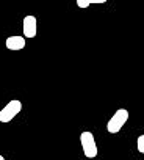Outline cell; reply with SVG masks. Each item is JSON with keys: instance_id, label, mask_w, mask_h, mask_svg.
Instances as JSON below:
<instances>
[{"instance_id": "cell-1", "label": "cell", "mask_w": 144, "mask_h": 160, "mask_svg": "<svg viewBox=\"0 0 144 160\" xmlns=\"http://www.w3.org/2000/svg\"><path fill=\"white\" fill-rule=\"evenodd\" d=\"M128 121V110L127 108H119L114 112V115L108 119L107 122V130L110 133H118L124 126L125 122Z\"/></svg>"}, {"instance_id": "cell-2", "label": "cell", "mask_w": 144, "mask_h": 160, "mask_svg": "<svg viewBox=\"0 0 144 160\" xmlns=\"http://www.w3.org/2000/svg\"><path fill=\"white\" fill-rule=\"evenodd\" d=\"M21 112H22V102L19 99L10 101L2 110H0V122L7 124V122L13 121Z\"/></svg>"}, {"instance_id": "cell-3", "label": "cell", "mask_w": 144, "mask_h": 160, "mask_svg": "<svg viewBox=\"0 0 144 160\" xmlns=\"http://www.w3.org/2000/svg\"><path fill=\"white\" fill-rule=\"evenodd\" d=\"M80 143H82L83 154L88 158H94L97 155V143H96V138H94L93 132H89V130L82 132L80 133Z\"/></svg>"}, {"instance_id": "cell-4", "label": "cell", "mask_w": 144, "mask_h": 160, "mask_svg": "<svg viewBox=\"0 0 144 160\" xmlns=\"http://www.w3.org/2000/svg\"><path fill=\"white\" fill-rule=\"evenodd\" d=\"M22 33L25 38H35L38 33V21L35 16L28 14L22 21Z\"/></svg>"}, {"instance_id": "cell-5", "label": "cell", "mask_w": 144, "mask_h": 160, "mask_svg": "<svg viewBox=\"0 0 144 160\" xmlns=\"http://www.w3.org/2000/svg\"><path fill=\"white\" fill-rule=\"evenodd\" d=\"M8 50H22L25 47V36H10L5 41Z\"/></svg>"}, {"instance_id": "cell-6", "label": "cell", "mask_w": 144, "mask_h": 160, "mask_svg": "<svg viewBox=\"0 0 144 160\" xmlns=\"http://www.w3.org/2000/svg\"><path fill=\"white\" fill-rule=\"evenodd\" d=\"M136 149H138L141 154H144V133L138 137V140H136Z\"/></svg>"}, {"instance_id": "cell-7", "label": "cell", "mask_w": 144, "mask_h": 160, "mask_svg": "<svg viewBox=\"0 0 144 160\" xmlns=\"http://www.w3.org/2000/svg\"><path fill=\"white\" fill-rule=\"evenodd\" d=\"M89 5H91V0H77V7L82 8V10L88 8Z\"/></svg>"}, {"instance_id": "cell-8", "label": "cell", "mask_w": 144, "mask_h": 160, "mask_svg": "<svg viewBox=\"0 0 144 160\" xmlns=\"http://www.w3.org/2000/svg\"><path fill=\"white\" fill-rule=\"evenodd\" d=\"M107 2V0H91V5L93 3H105Z\"/></svg>"}, {"instance_id": "cell-9", "label": "cell", "mask_w": 144, "mask_h": 160, "mask_svg": "<svg viewBox=\"0 0 144 160\" xmlns=\"http://www.w3.org/2000/svg\"><path fill=\"white\" fill-rule=\"evenodd\" d=\"M0 160H5V157H3V155H0Z\"/></svg>"}]
</instances>
